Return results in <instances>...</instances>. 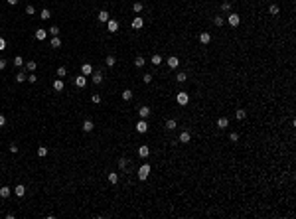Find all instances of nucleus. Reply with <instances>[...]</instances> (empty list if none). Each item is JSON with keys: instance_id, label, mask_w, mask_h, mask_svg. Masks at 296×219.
I'll return each instance as SVG.
<instances>
[{"instance_id": "obj_24", "label": "nucleus", "mask_w": 296, "mask_h": 219, "mask_svg": "<svg viewBox=\"0 0 296 219\" xmlns=\"http://www.w3.org/2000/svg\"><path fill=\"white\" fill-rule=\"evenodd\" d=\"M144 65H146V59H144L142 55L134 57V67H138V69H140V67H144Z\"/></svg>"}, {"instance_id": "obj_53", "label": "nucleus", "mask_w": 296, "mask_h": 219, "mask_svg": "<svg viewBox=\"0 0 296 219\" xmlns=\"http://www.w3.org/2000/svg\"><path fill=\"white\" fill-rule=\"evenodd\" d=\"M267 2H271V0H267Z\"/></svg>"}, {"instance_id": "obj_48", "label": "nucleus", "mask_w": 296, "mask_h": 219, "mask_svg": "<svg viewBox=\"0 0 296 219\" xmlns=\"http://www.w3.org/2000/svg\"><path fill=\"white\" fill-rule=\"evenodd\" d=\"M4 50H6V40L0 36V51H4Z\"/></svg>"}, {"instance_id": "obj_26", "label": "nucleus", "mask_w": 296, "mask_h": 219, "mask_svg": "<svg viewBox=\"0 0 296 219\" xmlns=\"http://www.w3.org/2000/svg\"><path fill=\"white\" fill-rule=\"evenodd\" d=\"M235 116H237V120H245L247 119V111L245 109H237L235 111Z\"/></svg>"}, {"instance_id": "obj_1", "label": "nucleus", "mask_w": 296, "mask_h": 219, "mask_svg": "<svg viewBox=\"0 0 296 219\" xmlns=\"http://www.w3.org/2000/svg\"><path fill=\"white\" fill-rule=\"evenodd\" d=\"M150 164H142L140 168H138V180L140 182H144V180H148V176H150Z\"/></svg>"}, {"instance_id": "obj_38", "label": "nucleus", "mask_w": 296, "mask_h": 219, "mask_svg": "<svg viewBox=\"0 0 296 219\" xmlns=\"http://www.w3.org/2000/svg\"><path fill=\"white\" fill-rule=\"evenodd\" d=\"M14 65H16V67H22V65H24V57H22V55H16V57H14Z\"/></svg>"}, {"instance_id": "obj_14", "label": "nucleus", "mask_w": 296, "mask_h": 219, "mask_svg": "<svg viewBox=\"0 0 296 219\" xmlns=\"http://www.w3.org/2000/svg\"><path fill=\"white\" fill-rule=\"evenodd\" d=\"M142 26H144L142 16H134V20H132V28H134V30H140Z\"/></svg>"}, {"instance_id": "obj_37", "label": "nucleus", "mask_w": 296, "mask_h": 219, "mask_svg": "<svg viewBox=\"0 0 296 219\" xmlns=\"http://www.w3.org/2000/svg\"><path fill=\"white\" fill-rule=\"evenodd\" d=\"M40 18H42V20H50V18H51V12H50L47 8H44V10H42V14H40Z\"/></svg>"}, {"instance_id": "obj_46", "label": "nucleus", "mask_w": 296, "mask_h": 219, "mask_svg": "<svg viewBox=\"0 0 296 219\" xmlns=\"http://www.w3.org/2000/svg\"><path fill=\"white\" fill-rule=\"evenodd\" d=\"M142 81L146 83V85H148V83H152V73H146V75L142 77Z\"/></svg>"}, {"instance_id": "obj_31", "label": "nucleus", "mask_w": 296, "mask_h": 219, "mask_svg": "<svg viewBox=\"0 0 296 219\" xmlns=\"http://www.w3.org/2000/svg\"><path fill=\"white\" fill-rule=\"evenodd\" d=\"M105 63H107V67H115V63H117L115 55H107L105 57Z\"/></svg>"}, {"instance_id": "obj_15", "label": "nucleus", "mask_w": 296, "mask_h": 219, "mask_svg": "<svg viewBox=\"0 0 296 219\" xmlns=\"http://www.w3.org/2000/svg\"><path fill=\"white\" fill-rule=\"evenodd\" d=\"M148 154H150V148L146 146V144L138 146V156H140V158H148Z\"/></svg>"}, {"instance_id": "obj_9", "label": "nucleus", "mask_w": 296, "mask_h": 219, "mask_svg": "<svg viewBox=\"0 0 296 219\" xmlns=\"http://www.w3.org/2000/svg\"><path fill=\"white\" fill-rule=\"evenodd\" d=\"M227 126H229V119H227V116H219V119H217V129L219 130H225Z\"/></svg>"}, {"instance_id": "obj_3", "label": "nucleus", "mask_w": 296, "mask_h": 219, "mask_svg": "<svg viewBox=\"0 0 296 219\" xmlns=\"http://www.w3.org/2000/svg\"><path fill=\"white\" fill-rule=\"evenodd\" d=\"M227 22H229L231 28H237V26L241 24V16H239V14H235V12H231V14L227 16Z\"/></svg>"}, {"instance_id": "obj_12", "label": "nucleus", "mask_w": 296, "mask_h": 219, "mask_svg": "<svg viewBox=\"0 0 296 219\" xmlns=\"http://www.w3.org/2000/svg\"><path fill=\"white\" fill-rule=\"evenodd\" d=\"M190 140H192V132H190V130H182V132H180V142H182V144H188Z\"/></svg>"}, {"instance_id": "obj_22", "label": "nucleus", "mask_w": 296, "mask_h": 219, "mask_svg": "<svg viewBox=\"0 0 296 219\" xmlns=\"http://www.w3.org/2000/svg\"><path fill=\"white\" fill-rule=\"evenodd\" d=\"M36 67H38V63H36V61H26V63H24V69H26L28 73H34V71H36Z\"/></svg>"}, {"instance_id": "obj_40", "label": "nucleus", "mask_w": 296, "mask_h": 219, "mask_svg": "<svg viewBox=\"0 0 296 219\" xmlns=\"http://www.w3.org/2000/svg\"><path fill=\"white\" fill-rule=\"evenodd\" d=\"M47 34H50V36H53V38H55V36H59V28H57V26H51V28L47 30Z\"/></svg>"}, {"instance_id": "obj_21", "label": "nucleus", "mask_w": 296, "mask_h": 219, "mask_svg": "<svg viewBox=\"0 0 296 219\" xmlns=\"http://www.w3.org/2000/svg\"><path fill=\"white\" fill-rule=\"evenodd\" d=\"M63 87H65V81H63V79H55V81H53V91H63Z\"/></svg>"}, {"instance_id": "obj_33", "label": "nucleus", "mask_w": 296, "mask_h": 219, "mask_svg": "<svg viewBox=\"0 0 296 219\" xmlns=\"http://www.w3.org/2000/svg\"><path fill=\"white\" fill-rule=\"evenodd\" d=\"M268 12H271L272 16H276L278 12H281V8H278V4H268Z\"/></svg>"}, {"instance_id": "obj_45", "label": "nucleus", "mask_w": 296, "mask_h": 219, "mask_svg": "<svg viewBox=\"0 0 296 219\" xmlns=\"http://www.w3.org/2000/svg\"><path fill=\"white\" fill-rule=\"evenodd\" d=\"M221 10H223V12H231V2H223L221 4Z\"/></svg>"}, {"instance_id": "obj_16", "label": "nucleus", "mask_w": 296, "mask_h": 219, "mask_svg": "<svg viewBox=\"0 0 296 219\" xmlns=\"http://www.w3.org/2000/svg\"><path fill=\"white\" fill-rule=\"evenodd\" d=\"M46 38H47V30H44V28H38V30H36V40L44 42Z\"/></svg>"}, {"instance_id": "obj_44", "label": "nucleus", "mask_w": 296, "mask_h": 219, "mask_svg": "<svg viewBox=\"0 0 296 219\" xmlns=\"http://www.w3.org/2000/svg\"><path fill=\"white\" fill-rule=\"evenodd\" d=\"M26 14H30V16H34L36 14V8L32 6V4H28V6H26Z\"/></svg>"}, {"instance_id": "obj_39", "label": "nucleus", "mask_w": 296, "mask_h": 219, "mask_svg": "<svg viewBox=\"0 0 296 219\" xmlns=\"http://www.w3.org/2000/svg\"><path fill=\"white\" fill-rule=\"evenodd\" d=\"M38 156H40V158H46V156H47V148H46V146H40V148H38Z\"/></svg>"}, {"instance_id": "obj_2", "label": "nucleus", "mask_w": 296, "mask_h": 219, "mask_svg": "<svg viewBox=\"0 0 296 219\" xmlns=\"http://www.w3.org/2000/svg\"><path fill=\"white\" fill-rule=\"evenodd\" d=\"M91 81H93L95 85L103 83V69H93V73H91Z\"/></svg>"}, {"instance_id": "obj_49", "label": "nucleus", "mask_w": 296, "mask_h": 219, "mask_svg": "<svg viewBox=\"0 0 296 219\" xmlns=\"http://www.w3.org/2000/svg\"><path fill=\"white\" fill-rule=\"evenodd\" d=\"M8 150L12 152V154H16V152H18V144H10V148H8Z\"/></svg>"}, {"instance_id": "obj_41", "label": "nucleus", "mask_w": 296, "mask_h": 219, "mask_svg": "<svg viewBox=\"0 0 296 219\" xmlns=\"http://www.w3.org/2000/svg\"><path fill=\"white\" fill-rule=\"evenodd\" d=\"M65 75H67V69H65V65L57 67V77H65Z\"/></svg>"}, {"instance_id": "obj_13", "label": "nucleus", "mask_w": 296, "mask_h": 219, "mask_svg": "<svg viewBox=\"0 0 296 219\" xmlns=\"http://www.w3.org/2000/svg\"><path fill=\"white\" fill-rule=\"evenodd\" d=\"M109 18H111V14L107 12V10H101V12L97 14V20H99V22H103V24L109 22Z\"/></svg>"}, {"instance_id": "obj_11", "label": "nucleus", "mask_w": 296, "mask_h": 219, "mask_svg": "<svg viewBox=\"0 0 296 219\" xmlns=\"http://www.w3.org/2000/svg\"><path fill=\"white\" fill-rule=\"evenodd\" d=\"M81 129H83L85 132H91V130L95 129V122L91 120V119H85V120H83V125H81Z\"/></svg>"}, {"instance_id": "obj_17", "label": "nucleus", "mask_w": 296, "mask_h": 219, "mask_svg": "<svg viewBox=\"0 0 296 219\" xmlns=\"http://www.w3.org/2000/svg\"><path fill=\"white\" fill-rule=\"evenodd\" d=\"M200 42L203 46H207L209 42H211V34H209V32H201V34H200Z\"/></svg>"}, {"instance_id": "obj_34", "label": "nucleus", "mask_w": 296, "mask_h": 219, "mask_svg": "<svg viewBox=\"0 0 296 219\" xmlns=\"http://www.w3.org/2000/svg\"><path fill=\"white\" fill-rule=\"evenodd\" d=\"M128 168V160L126 158H118V170H126Z\"/></svg>"}, {"instance_id": "obj_5", "label": "nucleus", "mask_w": 296, "mask_h": 219, "mask_svg": "<svg viewBox=\"0 0 296 219\" xmlns=\"http://www.w3.org/2000/svg\"><path fill=\"white\" fill-rule=\"evenodd\" d=\"M73 85H75V87H77V89H83L85 85H87V77H85L83 73H81V75H77V77L73 79Z\"/></svg>"}, {"instance_id": "obj_28", "label": "nucleus", "mask_w": 296, "mask_h": 219, "mask_svg": "<svg viewBox=\"0 0 296 219\" xmlns=\"http://www.w3.org/2000/svg\"><path fill=\"white\" fill-rule=\"evenodd\" d=\"M150 61H152V65H156V67H158V65H162V55H160V53H154Z\"/></svg>"}, {"instance_id": "obj_8", "label": "nucleus", "mask_w": 296, "mask_h": 219, "mask_svg": "<svg viewBox=\"0 0 296 219\" xmlns=\"http://www.w3.org/2000/svg\"><path fill=\"white\" fill-rule=\"evenodd\" d=\"M118 26H121V24H118L117 20H113V18H109V22H107V30H109L111 34H117V32H118Z\"/></svg>"}, {"instance_id": "obj_51", "label": "nucleus", "mask_w": 296, "mask_h": 219, "mask_svg": "<svg viewBox=\"0 0 296 219\" xmlns=\"http://www.w3.org/2000/svg\"><path fill=\"white\" fill-rule=\"evenodd\" d=\"M4 125H6V116L0 115V126H4Z\"/></svg>"}, {"instance_id": "obj_23", "label": "nucleus", "mask_w": 296, "mask_h": 219, "mask_svg": "<svg viewBox=\"0 0 296 219\" xmlns=\"http://www.w3.org/2000/svg\"><path fill=\"white\" fill-rule=\"evenodd\" d=\"M166 130H176V126H178V122H176V119H168L166 120Z\"/></svg>"}, {"instance_id": "obj_7", "label": "nucleus", "mask_w": 296, "mask_h": 219, "mask_svg": "<svg viewBox=\"0 0 296 219\" xmlns=\"http://www.w3.org/2000/svg\"><path fill=\"white\" fill-rule=\"evenodd\" d=\"M166 65H168L170 69H178V67H180V59H178L176 55H170L168 59H166Z\"/></svg>"}, {"instance_id": "obj_18", "label": "nucleus", "mask_w": 296, "mask_h": 219, "mask_svg": "<svg viewBox=\"0 0 296 219\" xmlns=\"http://www.w3.org/2000/svg\"><path fill=\"white\" fill-rule=\"evenodd\" d=\"M26 77H28V71H26V69L18 71V73H16V83H24V81H26Z\"/></svg>"}, {"instance_id": "obj_43", "label": "nucleus", "mask_w": 296, "mask_h": 219, "mask_svg": "<svg viewBox=\"0 0 296 219\" xmlns=\"http://www.w3.org/2000/svg\"><path fill=\"white\" fill-rule=\"evenodd\" d=\"M26 81H30V83H36V81H38L36 73H28V77H26Z\"/></svg>"}, {"instance_id": "obj_36", "label": "nucleus", "mask_w": 296, "mask_h": 219, "mask_svg": "<svg viewBox=\"0 0 296 219\" xmlns=\"http://www.w3.org/2000/svg\"><path fill=\"white\" fill-rule=\"evenodd\" d=\"M142 8H144V4H142V2H134V4H132V10H134L136 14H140V12H142Z\"/></svg>"}, {"instance_id": "obj_42", "label": "nucleus", "mask_w": 296, "mask_h": 219, "mask_svg": "<svg viewBox=\"0 0 296 219\" xmlns=\"http://www.w3.org/2000/svg\"><path fill=\"white\" fill-rule=\"evenodd\" d=\"M91 103H93V105H99V103H101V95H91Z\"/></svg>"}, {"instance_id": "obj_30", "label": "nucleus", "mask_w": 296, "mask_h": 219, "mask_svg": "<svg viewBox=\"0 0 296 219\" xmlns=\"http://www.w3.org/2000/svg\"><path fill=\"white\" fill-rule=\"evenodd\" d=\"M121 99L122 101H130L132 99V91L130 89H125V91H122V95H121Z\"/></svg>"}, {"instance_id": "obj_52", "label": "nucleus", "mask_w": 296, "mask_h": 219, "mask_svg": "<svg viewBox=\"0 0 296 219\" xmlns=\"http://www.w3.org/2000/svg\"><path fill=\"white\" fill-rule=\"evenodd\" d=\"M6 2L10 4V6H16V4H18V0H6Z\"/></svg>"}, {"instance_id": "obj_32", "label": "nucleus", "mask_w": 296, "mask_h": 219, "mask_svg": "<svg viewBox=\"0 0 296 219\" xmlns=\"http://www.w3.org/2000/svg\"><path fill=\"white\" fill-rule=\"evenodd\" d=\"M50 46L53 47V50H57V47H61V40H59L57 36H55V38H51V42H50Z\"/></svg>"}, {"instance_id": "obj_47", "label": "nucleus", "mask_w": 296, "mask_h": 219, "mask_svg": "<svg viewBox=\"0 0 296 219\" xmlns=\"http://www.w3.org/2000/svg\"><path fill=\"white\" fill-rule=\"evenodd\" d=\"M229 140H231V142H237V140H239V134H237V132H231V134H229Z\"/></svg>"}, {"instance_id": "obj_4", "label": "nucleus", "mask_w": 296, "mask_h": 219, "mask_svg": "<svg viewBox=\"0 0 296 219\" xmlns=\"http://www.w3.org/2000/svg\"><path fill=\"white\" fill-rule=\"evenodd\" d=\"M176 101H178V105H182V107H184V105L190 103V95H188L186 91H180V93L176 95Z\"/></svg>"}, {"instance_id": "obj_25", "label": "nucleus", "mask_w": 296, "mask_h": 219, "mask_svg": "<svg viewBox=\"0 0 296 219\" xmlns=\"http://www.w3.org/2000/svg\"><path fill=\"white\" fill-rule=\"evenodd\" d=\"M107 178H109V184H111V186H117V184H118V174H117V172H111Z\"/></svg>"}, {"instance_id": "obj_35", "label": "nucleus", "mask_w": 296, "mask_h": 219, "mask_svg": "<svg viewBox=\"0 0 296 219\" xmlns=\"http://www.w3.org/2000/svg\"><path fill=\"white\" fill-rule=\"evenodd\" d=\"M213 24H215V26H217V28H221V26L225 24V20H223V16H215V18H213Z\"/></svg>"}, {"instance_id": "obj_19", "label": "nucleus", "mask_w": 296, "mask_h": 219, "mask_svg": "<svg viewBox=\"0 0 296 219\" xmlns=\"http://www.w3.org/2000/svg\"><path fill=\"white\" fill-rule=\"evenodd\" d=\"M10 194H12V188H8V186H2V188H0V197H2V199L10 197Z\"/></svg>"}, {"instance_id": "obj_20", "label": "nucleus", "mask_w": 296, "mask_h": 219, "mask_svg": "<svg viewBox=\"0 0 296 219\" xmlns=\"http://www.w3.org/2000/svg\"><path fill=\"white\" fill-rule=\"evenodd\" d=\"M81 73L85 77L91 75V73H93V65H91V63H83V65H81Z\"/></svg>"}, {"instance_id": "obj_10", "label": "nucleus", "mask_w": 296, "mask_h": 219, "mask_svg": "<svg viewBox=\"0 0 296 219\" xmlns=\"http://www.w3.org/2000/svg\"><path fill=\"white\" fill-rule=\"evenodd\" d=\"M150 113H152V111H150V107H146V105H142L140 109H138V116H140V119H148Z\"/></svg>"}, {"instance_id": "obj_50", "label": "nucleus", "mask_w": 296, "mask_h": 219, "mask_svg": "<svg viewBox=\"0 0 296 219\" xmlns=\"http://www.w3.org/2000/svg\"><path fill=\"white\" fill-rule=\"evenodd\" d=\"M6 63H8L6 59H2V57H0V71H2V69H4V67H6Z\"/></svg>"}, {"instance_id": "obj_6", "label": "nucleus", "mask_w": 296, "mask_h": 219, "mask_svg": "<svg viewBox=\"0 0 296 219\" xmlns=\"http://www.w3.org/2000/svg\"><path fill=\"white\" fill-rule=\"evenodd\" d=\"M136 132H140V134L148 132V122H146V119H140V120L136 122Z\"/></svg>"}, {"instance_id": "obj_29", "label": "nucleus", "mask_w": 296, "mask_h": 219, "mask_svg": "<svg viewBox=\"0 0 296 219\" xmlns=\"http://www.w3.org/2000/svg\"><path fill=\"white\" fill-rule=\"evenodd\" d=\"M176 81H178V83H186V81H188V73H186V71H180V73L176 75Z\"/></svg>"}, {"instance_id": "obj_27", "label": "nucleus", "mask_w": 296, "mask_h": 219, "mask_svg": "<svg viewBox=\"0 0 296 219\" xmlns=\"http://www.w3.org/2000/svg\"><path fill=\"white\" fill-rule=\"evenodd\" d=\"M14 194L18 195V197H22V195L26 194V186H22V184H18V186H16V188H14Z\"/></svg>"}]
</instances>
